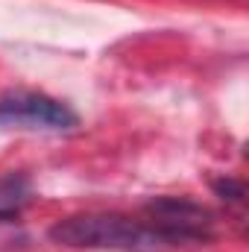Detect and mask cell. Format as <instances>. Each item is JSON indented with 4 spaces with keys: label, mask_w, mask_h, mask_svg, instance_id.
Here are the masks:
<instances>
[{
    "label": "cell",
    "mask_w": 249,
    "mask_h": 252,
    "mask_svg": "<svg viewBox=\"0 0 249 252\" xmlns=\"http://www.w3.org/2000/svg\"><path fill=\"white\" fill-rule=\"evenodd\" d=\"M50 241L73 250L109 252H167V241L141 217L126 214H73L53 223Z\"/></svg>",
    "instance_id": "6da1fadb"
},
{
    "label": "cell",
    "mask_w": 249,
    "mask_h": 252,
    "mask_svg": "<svg viewBox=\"0 0 249 252\" xmlns=\"http://www.w3.org/2000/svg\"><path fill=\"white\" fill-rule=\"evenodd\" d=\"M144 220L167 241V247L208 244L214 238V217L208 208L185 196H156L144 205Z\"/></svg>",
    "instance_id": "7a4b0ae2"
},
{
    "label": "cell",
    "mask_w": 249,
    "mask_h": 252,
    "mask_svg": "<svg viewBox=\"0 0 249 252\" xmlns=\"http://www.w3.org/2000/svg\"><path fill=\"white\" fill-rule=\"evenodd\" d=\"M0 126L64 132L76 126V115L47 94L38 91H9L0 97Z\"/></svg>",
    "instance_id": "3957f363"
},
{
    "label": "cell",
    "mask_w": 249,
    "mask_h": 252,
    "mask_svg": "<svg viewBox=\"0 0 249 252\" xmlns=\"http://www.w3.org/2000/svg\"><path fill=\"white\" fill-rule=\"evenodd\" d=\"M214 190L223 196V199H241L244 196V185H238V182H232V179H220V182H214Z\"/></svg>",
    "instance_id": "277c9868"
}]
</instances>
